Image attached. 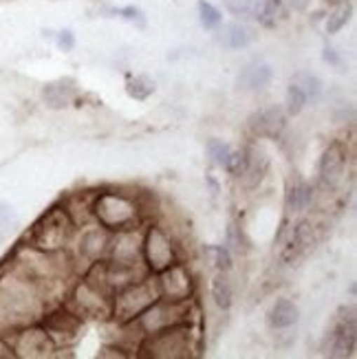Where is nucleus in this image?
<instances>
[{
    "mask_svg": "<svg viewBox=\"0 0 357 359\" xmlns=\"http://www.w3.org/2000/svg\"><path fill=\"white\" fill-rule=\"evenodd\" d=\"M227 9L234 15H252L254 0H227Z\"/></svg>",
    "mask_w": 357,
    "mask_h": 359,
    "instance_id": "31",
    "label": "nucleus"
},
{
    "mask_svg": "<svg viewBox=\"0 0 357 359\" xmlns=\"http://www.w3.org/2000/svg\"><path fill=\"white\" fill-rule=\"evenodd\" d=\"M73 227L75 223L69 212L53 208L36 223L34 231H31V245L42 254H53L69 243Z\"/></svg>",
    "mask_w": 357,
    "mask_h": 359,
    "instance_id": "2",
    "label": "nucleus"
},
{
    "mask_svg": "<svg viewBox=\"0 0 357 359\" xmlns=\"http://www.w3.org/2000/svg\"><path fill=\"white\" fill-rule=\"evenodd\" d=\"M324 60H331V62H337V57H335V53H333L331 49H327V53H324Z\"/></svg>",
    "mask_w": 357,
    "mask_h": 359,
    "instance_id": "37",
    "label": "nucleus"
},
{
    "mask_svg": "<svg viewBox=\"0 0 357 359\" xmlns=\"http://www.w3.org/2000/svg\"><path fill=\"white\" fill-rule=\"evenodd\" d=\"M44 326H46V333H49V335H55V333H75L77 326H80V320H77V316L71 313V311H55V313L46 316Z\"/></svg>",
    "mask_w": 357,
    "mask_h": 359,
    "instance_id": "18",
    "label": "nucleus"
},
{
    "mask_svg": "<svg viewBox=\"0 0 357 359\" xmlns=\"http://www.w3.org/2000/svg\"><path fill=\"white\" fill-rule=\"evenodd\" d=\"M15 225H18V218H15L11 205L0 203V243H5L11 236L15 231Z\"/></svg>",
    "mask_w": 357,
    "mask_h": 359,
    "instance_id": "25",
    "label": "nucleus"
},
{
    "mask_svg": "<svg viewBox=\"0 0 357 359\" xmlns=\"http://www.w3.org/2000/svg\"><path fill=\"white\" fill-rule=\"evenodd\" d=\"M188 333H190V329L185 324L166 326V329H161V331L150 333L146 351L150 357H163V359L188 357L190 355Z\"/></svg>",
    "mask_w": 357,
    "mask_h": 359,
    "instance_id": "4",
    "label": "nucleus"
},
{
    "mask_svg": "<svg viewBox=\"0 0 357 359\" xmlns=\"http://www.w3.org/2000/svg\"><path fill=\"white\" fill-rule=\"evenodd\" d=\"M241 236L236 233V227L234 225H229V229H227V249L229 252H234V254H241Z\"/></svg>",
    "mask_w": 357,
    "mask_h": 359,
    "instance_id": "32",
    "label": "nucleus"
},
{
    "mask_svg": "<svg viewBox=\"0 0 357 359\" xmlns=\"http://www.w3.org/2000/svg\"><path fill=\"white\" fill-rule=\"evenodd\" d=\"M311 201H314V187L309 183L298 181V183L289 185V190H287V210L289 212H302L311 205Z\"/></svg>",
    "mask_w": 357,
    "mask_h": 359,
    "instance_id": "16",
    "label": "nucleus"
},
{
    "mask_svg": "<svg viewBox=\"0 0 357 359\" xmlns=\"http://www.w3.org/2000/svg\"><path fill=\"white\" fill-rule=\"evenodd\" d=\"M208 152L214 163H219L223 168H227L229 163V157H231V148L223 142H219V139H210L208 142Z\"/></svg>",
    "mask_w": 357,
    "mask_h": 359,
    "instance_id": "26",
    "label": "nucleus"
},
{
    "mask_svg": "<svg viewBox=\"0 0 357 359\" xmlns=\"http://www.w3.org/2000/svg\"><path fill=\"white\" fill-rule=\"evenodd\" d=\"M351 18V5H339L327 20V31L329 34H337L339 29H342Z\"/></svg>",
    "mask_w": 357,
    "mask_h": 359,
    "instance_id": "28",
    "label": "nucleus"
},
{
    "mask_svg": "<svg viewBox=\"0 0 357 359\" xmlns=\"http://www.w3.org/2000/svg\"><path fill=\"white\" fill-rule=\"evenodd\" d=\"M285 123H287V119L281 108L269 106L250 117V130L256 137H278L285 130Z\"/></svg>",
    "mask_w": 357,
    "mask_h": 359,
    "instance_id": "10",
    "label": "nucleus"
},
{
    "mask_svg": "<svg viewBox=\"0 0 357 359\" xmlns=\"http://www.w3.org/2000/svg\"><path fill=\"white\" fill-rule=\"evenodd\" d=\"M357 341V324H355V309L342 306L337 313L335 329L327 337L324 353L329 357H353Z\"/></svg>",
    "mask_w": 357,
    "mask_h": 359,
    "instance_id": "5",
    "label": "nucleus"
},
{
    "mask_svg": "<svg viewBox=\"0 0 357 359\" xmlns=\"http://www.w3.org/2000/svg\"><path fill=\"white\" fill-rule=\"evenodd\" d=\"M117 13H121L123 18L126 20H130V22H137V25H144V15H142V11L139 9H135V7H126V9H119Z\"/></svg>",
    "mask_w": 357,
    "mask_h": 359,
    "instance_id": "33",
    "label": "nucleus"
},
{
    "mask_svg": "<svg viewBox=\"0 0 357 359\" xmlns=\"http://www.w3.org/2000/svg\"><path fill=\"white\" fill-rule=\"evenodd\" d=\"M291 82L300 86V90L307 95V100H311V102L320 100V95H322V82L318 80L316 75H311V73H296Z\"/></svg>",
    "mask_w": 357,
    "mask_h": 359,
    "instance_id": "22",
    "label": "nucleus"
},
{
    "mask_svg": "<svg viewBox=\"0 0 357 359\" xmlns=\"http://www.w3.org/2000/svg\"><path fill=\"white\" fill-rule=\"evenodd\" d=\"M157 283H159L161 298H166L170 302H183V300H188L192 293L190 271L177 262L161 271V280H157Z\"/></svg>",
    "mask_w": 357,
    "mask_h": 359,
    "instance_id": "6",
    "label": "nucleus"
},
{
    "mask_svg": "<svg viewBox=\"0 0 357 359\" xmlns=\"http://www.w3.org/2000/svg\"><path fill=\"white\" fill-rule=\"evenodd\" d=\"M73 100V88L65 86V82H55L44 88V102L49 108H65Z\"/></svg>",
    "mask_w": 357,
    "mask_h": 359,
    "instance_id": "20",
    "label": "nucleus"
},
{
    "mask_svg": "<svg viewBox=\"0 0 357 359\" xmlns=\"http://www.w3.org/2000/svg\"><path fill=\"white\" fill-rule=\"evenodd\" d=\"M126 90H128V95L133 100L144 102V100H148L154 93V82L150 80V77H146V75H137V77H133V80H128Z\"/></svg>",
    "mask_w": 357,
    "mask_h": 359,
    "instance_id": "24",
    "label": "nucleus"
},
{
    "mask_svg": "<svg viewBox=\"0 0 357 359\" xmlns=\"http://www.w3.org/2000/svg\"><path fill=\"white\" fill-rule=\"evenodd\" d=\"M139 262V243L135 238V233L121 231L119 241L115 243V264L117 269H133Z\"/></svg>",
    "mask_w": 357,
    "mask_h": 359,
    "instance_id": "13",
    "label": "nucleus"
},
{
    "mask_svg": "<svg viewBox=\"0 0 357 359\" xmlns=\"http://www.w3.org/2000/svg\"><path fill=\"white\" fill-rule=\"evenodd\" d=\"M212 298H214L216 306L223 311H227L231 306V283L225 276V271H221L212 280Z\"/></svg>",
    "mask_w": 357,
    "mask_h": 359,
    "instance_id": "21",
    "label": "nucleus"
},
{
    "mask_svg": "<svg viewBox=\"0 0 357 359\" xmlns=\"http://www.w3.org/2000/svg\"><path fill=\"white\" fill-rule=\"evenodd\" d=\"M212 254L216 256V267H219L221 271H227L231 267V252L223 245V247H212Z\"/></svg>",
    "mask_w": 357,
    "mask_h": 359,
    "instance_id": "30",
    "label": "nucleus"
},
{
    "mask_svg": "<svg viewBox=\"0 0 357 359\" xmlns=\"http://www.w3.org/2000/svg\"><path fill=\"white\" fill-rule=\"evenodd\" d=\"M314 243H316V233H314L311 223H309V221H302V223L296 225V229H293L291 241H289V245H287V249H285L283 258H285L287 262H293L296 258H300L302 254H307L309 249L314 247Z\"/></svg>",
    "mask_w": 357,
    "mask_h": 359,
    "instance_id": "11",
    "label": "nucleus"
},
{
    "mask_svg": "<svg viewBox=\"0 0 357 359\" xmlns=\"http://www.w3.org/2000/svg\"><path fill=\"white\" fill-rule=\"evenodd\" d=\"M344 163H346V152L339 144H331L322 152L320 163H318V179H320L322 190H335L337 183L342 181Z\"/></svg>",
    "mask_w": 357,
    "mask_h": 359,
    "instance_id": "8",
    "label": "nucleus"
},
{
    "mask_svg": "<svg viewBox=\"0 0 357 359\" xmlns=\"http://www.w3.org/2000/svg\"><path fill=\"white\" fill-rule=\"evenodd\" d=\"M95 216L102 223L104 229L111 231H128L133 225H137V205L135 201L128 196L117 194V192H104L97 196L95 205Z\"/></svg>",
    "mask_w": 357,
    "mask_h": 359,
    "instance_id": "3",
    "label": "nucleus"
},
{
    "mask_svg": "<svg viewBox=\"0 0 357 359\" xmlns=\"http://www.w3.org/2000/svg\"><path fill=\"white\" fill-rule=\"evenodd\" d=\"M271 67L267 65H250L238 75V88L243 90H260L271 82Z\"/></svg>",
    "mask_w": 357,
    "mask_h": 359,
    "instance_id": "14",
    "label": "nucleus"
},
{
    "mask_svg": "<svg viewBox=\"0 0 357 359\" xmlns=\"http://www.w3.org/2000/svg\"><path fill=\"white\" fill-rule=\"evenodd\" d=\"M0 357H13V353L9 351V346L5 344V341H0Z\"/></svg>",
    "mask_w": 357,
    "mask_h": 359,
    "instance_id": "36",
    "label": "nucleus"
},
{
    "mask_svg": "<svg viewBox=\"0 0 357 359\" xmlns=\"http://www.w3.org/2000/svg\"><path fill=\"white\" fill-rule=\"evenodd\" d=\"M287 3L293 7V9H304L307 7V3H309V0H287Z\"/></svg>",
    "mask_w": 357,
    "mask_h": 359,
    "instance_id": "35",
    "label": "nucleus"
},
{
    "mask_svg": "<svg viewBox=\"0 0 357 359\" xmlns=\"http://www.w3.org/2000/svg\"><path fill=\"white\" fill-rule=\"evenodd\" d=\"M281 11V0H254V15L262 22L271 27L276 22V15Z\"/></svg>",
    "mask_w": 357,
    "mask_h": 359,
    "instance_id": "23",
    "label": "nucleus"
},
{
    "mask_svg": "<svg viewBox=\"0 0 357 359\" xmlns=\"http://www.w3.org/2000/svg\"><path fill=\"white\" fill-rule=\"evenodd\" d=\"M58 46L62 51H71L73 46H75V38L71 31H62V34L58 36Z\"/></svg>",
    "mask_w": 357,
    "mask_h": 359,
    "instance_id": "34",
    "label": "nucleus"
},
{
    "mask_svg": "<svg viewBox=\"0 0 357 359\" xmlns=\"http://www.w3.org/2000/svg\"><path fill=\"white\" fill-rule=\"evenodd\" d=\"M267 168H269V161L265 157V152L254 148V146L245 150V168H243L241 177L245 179L247 185H250V187L258 185L262 181V177H265Z\"/></svg>",
    "mask_w": 357,
    "mask_h": 359,
    "instance_id": "12",
    "label": "nucleus"
},
{
    "mask_svg": "<svg viewBox=\"0 0 357 359\" xmlns=\"http://www.w3.org/2000/svg\"><path fill=\"white\" fill-rule=\"evenodd\" d=\"M144 252H146V260L150 264L152 271L161 273L163 269H168L170 264H175V249L173 243L166 236V233L159 227H152L146 236L144 243Z\"/></svg>",
    "mask_w": 357,
    "mask_h": 359,
    "instance_id": "7",
    "label": "nucleus"
},
{
    "mask_svg": "<svg viewBox=\"0 0 357 359\" xmlns=\"http://www.w3.org/2000/svg\"><path fill=\"white\" fill-rule=\"evenodd\" d=\"M108 247V236H106V231L104 227L100 229H86L82 233V243H80V249H82V254L90 260H95L102 256V252Z\"/></svg>",
    "mask_w": 357,
    "mask_h": 359,
    "instance_id": "19",
    "label": "nucleus"
},
{
    "mask_svg": "<svg viewBox=\"0 0 357 359\" xmlns=\"http://www.w3.org/2000/svg\"><path fill=\"white\" fill-rule=\"evenodd\" d=\"M161 300L157 280H133L123 287L113 302V313L117 322H130Z\"/></svg>",
    "mask_w": 357,
    "mask_h": 359,
    "instance_id": "1",
    "label": "nucleus"
},
{
    "mask_svg": "<svg viewBox=\"0 0 357 359\" xmlns=\"http://www.w3.org/2000/svg\"><path fill=\"white\" fill-rule=\"evenodd\" d=\"M198 15H201V25H203L206 29H214L221 25V11L216 9L214 5L210 3H198Z\"/></svg>",
    "mask_w": 357,
    "mask_h": 359,
    "instance_id": "29",
    "label": "nucleus"
},
{
    "mask_svg": "<svg viewBox=\"0 0 357 359\" xmlns=\"http://www.w3.org/2000/svg\"><path fill=\"white\" fill-rule=\"evenodd\" d=\"M304 104H307V95L300 90V86L298 84H289V88H287V111L291 113V115H298L302 108H304Z\"/></svg>",
    "mask_w": 357,
    "mask_h": 359,
    "instance_id": "27",
    "label": "nucleus"
},
{
    "mask_svg": "<svg viewBox=\"0 0 357 359\" xmlns=\"http://www.w3.org/2000/svg\"><path fill=\"white\" fill-rule=\"evenodd\" d=\"M13 351V355L18 357H44L53 351V341L51 335L42 329H25L15 335Z\"/></svg>",
    "mask_w": 357,
    "mask_h": 359,
    "instance_id": "9",
    "label": "nucleus"
},
{
    "mask_svg": "<svg viewBox=\"0 0 357 359\" xmlns=\"http://www.w3.org/2000/svg\"><path fill=\"white\" fill-rule=\"evenodd\" d=\"M298 322V306L291 300H278L269 313V324L274 329H289Z\"/></svg>",
    "mask_w": 357,
    "mask_h": 359,
    "instance_id": "15",
    "label": "nucleus"
},
{
    "mask_svg": "<svg viewBox=\"0 0 357 359\" xmlns=\"http://www.w3.org/2000/svg\"><path fill=\"white\" fill-rule=\"evenodd\" d=\"M221 44L225 46V49H231V51H236V49H245L247 44L252 42V34H250V29L238 25V22H229L223 31H221Z\"/></svg>",
    "mask_w": 357,
    "mask_h": 359,
    "instance_id": "17",
    "label": "nucleus"
}]
</instances>
